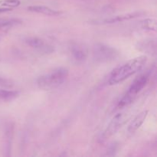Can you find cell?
I'll return each mask as SVG.
<instances>
[{"instance_id":"6","label":"cell","mask_w":157,"mask_h":157,"mask_svg":"<svg viewBox=\"0 0 157 157\" xmlns=\"http://www.w3.org/2000/svg\"><path fill=\"white\" fill-rule=\"evenodd\" d=\"M25 42L37 52L43 54H51L54 52L53 46L38 37H27Z\"/></svg>"},{"instance_id":"10","label":"cell","mask_w":157,"mask_h":157,"mask_svg":"<svg viewBox=\"0 0 157 157\" xmlns=\"http://www.w3.org/2000/svg\"><path fill=\"white\" fill-rule=\"evenodd\" d=\"M28 10L29 12H35L38 14H43L45 15H49V16H56L61 14V12L52 9L48 6H31L28 7Z\"/></svg>"},{"instance_id":"3","label":"cell","mask_w":157,"mask_h":157,"mask_svg":"<svg viewBox=\"0 0 157 157\" xmlns=\"http://www.w3.org/2000/svg\"><path fill=\"white\" fill-rule=\"evenodd\" d=\"M150 72H146V73L140 75L133 81L130 87H129L128 90L126 92L125 94L124 95V97L121 98V101L118 103L119 108H122L126 106H128L129 104H130L134 101L135 98L137 97L138 94L147 85L149 78H150Z\"/></svg>"},{"instance_id":"4","label":"cell","mask_w":157,"mask_h":157,"mask_svg":"<svg viewBox=\"0 0 157 157\" xmlns=\"http://www.w3.org/2000/svg\"><path fill=\"white\" fill-rule=\"evenodd\" d=\"M119 52L114 48L103 43H97L93 48L94 59L97 62L107 63L115 61L119 57Z\"/></svg>"},{"instance_id":"11","label":"cell","mask_w":157,"mask_h":157,"mask_svg":"<svg viewBox=\"0 0 157 157\" xmlns=\"http://www.w3.org/2000/svg\"><path fill=\"white\" fill-rule=\"evenodd\" d=\"M138 49L148 54H155L156 51V43L155 40H146L139 44Z\"/></svg>"},{"instance_id":"12","label":"cell","mask_w":157,"mask_h":157,"mask_svg":"<svg viewBox=\"0 0 157 157\" xmlns=\"http://www.w3.org/2000/svg\"><path fill=\"white\" fill-rule=\"evenodd\" d=\"M19 96V92L17 90L0 89V101H11Z\"/></svg>"},{"instance_id":"5","label":"cell","mask_w":157,"mask_h":157,"mask_svg":"<svg viewBox=\"0 0 157 157\" xmlns=\"http://www.w3.org/2000/svg\"><path fill=\"white\" fill-rule=\"evenodd\" d=\"M68 52L72 60L77 64L84 62L88 56V48L85 44L81 42H71L68 45Z\"/></svg>"},{"instance_id":"9","label":"cell","mask_w":157,"mask_h":157,"mask_svg":"<svg viewBox=\"0 0 157 157\" xmlns=\"http://www.w3.org/2000/svg\"><path fill=\"white\" fill-rule=\"evenodd\" d=\"M147 115H148V110H144V111L140 113L138 115H136L133 118V121L130 122V124H129L128 129H127L129 133H133L135 131H136L144 123Z\"/></svg>"},{"instance_id":"1","label":"cell","mask_w":157,"mask_h":157,"mask_svg":"<svg viewBox=\"0 0 157 157\" xmlns=\"http://www.w3.org/2000/svg\"><path fill=\"white\" fill-rule=\"evenodd\" d=\"M147 62V57L146 55H141L129 60L112 71L109 77L108 84L110 85H114L123 82L133 75L140 71Z\"/></svg>"},{"instance_id":"15","label":"cell","mask_w":157,"mask_h":157,"mask_svg":"<svg viewBox=\"0 0 157 157\" xmlns=\"http://www.w3.org/2000/svg\"><path fill=\"white\" fill-rule=\"evenodd\" d=\"M19 5V0H1L0 1V6L5 8H9V9L18 7Z\"/></svg>"},{"instance_id":"14","label":"cell","mask_w":157,"mask_h":157,"mask_svg":"<svg viewBox=\"0 0 157 157\" xmlns=\"http://www.w3.org/2000/svg\"><path fill=\"white\" fill-rule=\"evenodd\" d=\"M21 23V21L18 19H11L9 21H4L3 23H2L0 25V29H2V30H7V29H11L13 26L17 25H19Z\"/></svg>"},{"instance_id":"17","label":"cell","mask_w":157,"mask_h":157,"mask_svg":"<svg viewBox=\"0 0 157 157\" xmlns=\"http://www.w3.org/2000/svg\"><path fill=\"white\" fill-rule=\"evenodd\" d=\"M8 11H11V9H9V8H2V9H0V13L8 12Z\"/></svg>"},{"instance_id":"7","label":"cell","mask_w":157,"mask_h":157,"mask_svg":"<svg viewBox=\"0 0 157 157\" xmlns=\"http://www.w3.org/2000/svg\"><path fill=\"white\" fill-rule=\"evenodd\" d=\"M145 15V12H142V11H140V12H130V13L121 14V15H115V16L110 17V18H104V19L97 20V21H95V24H99V25L114 24V23L121 22V21H127V20L133 19V18L143 16V15Z\"/></svg>"},{"instance_id":"13","label":"cell","mask_w":157,"mask_h":157,"mask_svg":"<svg viewBox=\"0 0 157 157\" xmlns=\"http://www.w3.org/2000/svg\"><path fill=\"white\" fill-rule=\"evenodd\" d=\"M141 26L145 30L155 32L156 30V20L155 18H146L141 21Z\"/></svg>"},{"instance_id":"8","label":"cell","mask_w":157,"mask_h":157,"mask_svg":"<svg viewBox=\"0 0 157 157\" xmlns=\"http://www.w3.org/2000/svg\"><path fill=\"white\" fill-rule=\"evenodd\" d=\"M123 114L122 113H117L113 118L110 124H108L106 130H104V133L101 135V140L104 141L107 139L110 138V136H113L121 127V124H122Z\"/></svg>"},{"instance_id":"16","label":"cell","mask_w":157,"mask_h":157,"mask_svg":"<svg viewBox=\"0 0 157 157\" xmlns=\"http://www.w3.org/2000/svg\"><path fill=\"white\" fill-rule=\"evenodd\" d=\"M13 85L12 82L10 80H8L6 78L0 77V86H3V87H12Z\"/></svg>"},{"instance_id":"2","label":"cell","mask_w":157,"mask_h":157,"mask_svg":"<svg viewBox=\"0 0 157 157\" xmlns=\"http://www.w3.org/2000/svg\"><path fill=\"white\" fill-rule=\"evenodd\" d=\"M68 70L65 67H58L49 73L41 75L37 79V85L44 90H51L60 87L67 80Z\"/></svg>"}]
</instances>
